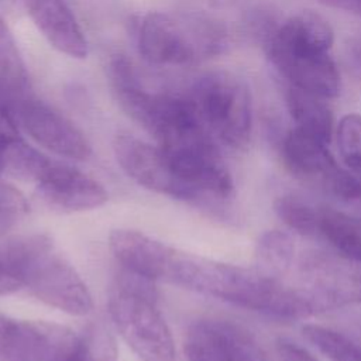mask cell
<instances>
[{
  "mask_svg": "<svg viewBox=\"0 0 361 361\" xmlns=\"http://www.w3.org/2000/svg\"><path fill=\"white\" fill-rule=\"evenodd\" d=\"M300 290L316 312L361 303V272L331 255L306 252L299 259Z\"/></svg>",
  "mask_w": 361,
  "mask_h": 361,
  "instance_id": "52a82bcc",
  "label": "cell"
},
{
  "mask_svg": "<svg viewBox=\"0 0 361 361\" xmlns=\"http://www.w3.org/2000/svg\"><path fill=\"white\" fill-rule=\"evenodd\" d=\"M24 195L11 185L0 182V235L11 230L27 213Z\"/></svg>",
  "mask_w": 361,
  "mask_h": 361,
  "instance_id": "7402d4cb",
  "label": "cell"
},
{
  "mask_svg": "<svg viewBox=\"0 0 361 361\" xmlns=\"http://www.w3.org/2000/svg\"><path fill=\"white\" fill-rule=\"evenodd\" d=\"M11 267L37 299L73 316L87 314L92 295L75 267L45 235H30L3 245Z\"/></svg>",
  "mask_w": 361,
  "mask_h": 361,
  "instance_id": "7a4b0ae2",
  "label": "cell"
},
{
  "mask_svg": "<svg viewBox=\"0 0 361 361\" xmlns=\"http://www.w3.org/2000/svg\"><path fill=\"white\" fill-rule=\"evenodd\" d=\"M289 114L298 128L329 144L333 135V116L324 97L290 86L286 94Z\"/></svg>",
  "mask_w": 361,
  "mask_h": 361,
  "instance_id": "9a60e30c",
  "label": "cell"
},
{
  "mask_svg": "<svg viewBox=\"0 0 361 361\" xmlns=\"http://www.w3.org/2000/svg\"><path fill=\"white\" fill-rule=\"evenodd\" d=\"M274 210L289 228L303 235H317L319 207L295 195H282L274 202Z\"/></svg>",
  "mask_w": 361,
  "mask_h": 361,
  "instance_id": "ffe728a7",
  "label": "cell"
},
{
  "mask_svg": "<svg viewBox=\"0 0 361 361\" xmlns=\"http://www.w3.org/2000/svg\"><path fill=\"white\" fill-rule=\"evenodd\" d=\"M21 141L23 138L20 137L14 116L0 103V172L4 171L7 158Z\"/></svg>",
  "mask_w": 361,
  "mask_h": 361,
  "instance_id": "cb8c5ba5",
  "label": "cell"
},
{
  "mask_svg": "<svg viewBox=\"0 0 361 361\" xmlns=\"http://www.w3.org/2000/svg\"><path fill=\"white\" fill-rule=\"evenodd\" d=\"M323 1L333 7L361 16V0H323Z\"/></svg>",
  "mask_w": 361,
  "mask_h": 361,
  "instance_id": "4316f807",
  "label": "cell"
},
{
  "mask_svg": "<svg viewBox=\"0 0 361 361\" xmlns=\"http://www.w3.org/2000/svg\"><path fill=\"white\" fill-rule=\"evenodd\" d=\"M302 333L330 361H361V347L337 330L320 324H305Z\"/></svg>",
  "mask_w": 361,
  "mask_h": 361,
  "instance_id": "d6986e66",
  "label": "cell"
},
{
  "mask_svg": "<svg viewBox=\"0 0 361 361\" xmlns=\"http://www.w3.org/2000/svg\"><path fill=\"white\" fill-rule=\"evenodd\" d=\"M23 288L21 281L16 275L11 262L8 261L3 245L0 247V296L13 293Z\"/></svg>",
  "mask_w": 361,
  "mask_h": 361,
  "instance_id": "484cf974",
  "label": "cell"
},
{
  "mask_svg": "<svg viewBox=\"0 0 361 361\" xmlns=\"http://www.w3.org/2000/svg\"><path fill=\"white\" fill-rule=\"evenodd\" d=\"M317 235L344 258L361 264V217L333 207H319Z\"/></svg>",
  "mask_w": 361,
  "mask_h": 361,
  "instance_id": "2e32d148",
  "label": "cell"
},
{
  "mask_svg": "<svg viewBox=\"0 0 361 361\" xmlns=\"http://www.w3.org/2000/svg\"><path fill=\"white\" fill-rule=\"evenodd\" d=\"M276 354L279 361H319V358L306 347L286 337H279L276 340Z\"/></svg>",
  "mask_w": 361,
  "mask_h": 361,
  "instance_id": "d4e9b609",
  "label": "cell"
},
{
  "mask_svg": "<svg viewBox=\"0 0 361 361\" xmlns=\"http://www.w3.org/2000/svg\"><path fill=\"white\" fill-rule=\"evenodd\" d=\"M138 51L154 65H192L221 52L226 32L214 20L193 13H149L140 21Z\"/></svg>",
  "mask_w": 361,
  "mask_h": 361,
  "instance_id": "277c9868",
  "label": "cell"
},
{
  "mask_svg": "<svg viewBox=\"0 0 361 361\" xmlns=\"http://www.w3.org/2000/svg\"><path fill=\"white\" fill-rule=\"evenodd\" d=\"M113 151L118 166L140 186L171 197L190 199L171 161L158 145L121 133L113 141Z\"/></svg>",
  "mask_w": 361,
  "mask_h": 361,
  "instance_id": "ba28073f",
  "label": "cell"
},
{
  "mask_svg": "<svg viewBox=\"0 0 361 361\" xmlns=\"http://www.w3.org/2000/svg\"><path fill=\"white\" fill-rule=\"evenodd\" d=\"M116 257L124 268L154 282H169L271 317L295 320L316 312L305 292L257 268L189 254L141 231L128 230L121 234Z\"/></svg>",
  "mask_w": 361,
  "mask_h": 361,
  "instance_id": "6da1fadb",
  "label": "cell"
},
{
  "mask_svg": "<svg viewBox=\"0 0 361 361\" xmlns=\"http://www.w3.org/2000/svg\"><path fill=\"white\" fill-rule=\"evenodd\" d=\"M351 52H353V56L357 61V63L361 66V38L353 44Z\"/></svg>",
  "mask_w": 361,
  "mask_h": 361,
  "instance_id": "f1b7e54d",
  "label": "cell"
},
{
  "mask_svg": "<svg viewBox=\"0 0 361 361\" xmlns=\"http://www.w3.org/2000/svg\"><path fill=\"white\" fill-rule=\"evenodd\" d=\"M188 97L213 138L234 148L247 144L252 107L243 79L226 71L209 72L195 82Z\"/></svg>",
  "mask_w": 361,
  "mask_h": 361,
  "instance_id": "5b68a950",
  "label": "cell"
},
{
  "mask_svg": "<svg viewBox=\"0 0 361 361\" xmlns=\"http://www.w3.org/2000/svg\"><path fill=\"white\" fill-rule=\"evenodd\" d=\"M14 110L20 126L48 151L75 161H86L92 155L86 135L47 103L28 96L18 102Z\"/></svg>",
  "mask_w": 361,
  "mask_h": 361,
  "instance_id": "9c48e42d",
  "label": "cell"
},
{
  "mask_svg": "<svg viewBox=\"0 0 361 361\" xmlns=\"http://www.w3.org/2000/svg\"><path fill=\"white\" fill-rule=\"evenodd\" d=\"M183 351L186 361H226L209 338L200 320L188 329Z\"/></svg>",
  "mask_w": 361,
  "mask_h": 361,
  "instance_id": "603a6c76",
  "label": "cell"
},
{
  "mask_svg": "<svg viewBox=\"0 0 361 361\" xmlns=\"http://www.w3.org/2000/svg\"><path fill=\"white\" fill-rule=\"evenodd\" d=\"M154 281L124 268L109 296V314L142 361H175L171 329L157 306Z\"/></svg>",
  "mask_w": 361,
  "mask_h": 361,
  "instance_id": "3957f363",
  "label": "cell"
},
{
  "mask_svg": "<svg viewBox=\"0 0 361 361\" xmlns=\"http://www.w3.org/2000/svg\"><path fill=\"white\" fill-rule=\"evenodd\" d=\"M330 51H323L275 31L268 55L290 86L329 99L338 94L340 75Z\"/></svg>",
  "mask_w": 361,
  "mask_h": 361,
  "instance_id": "8992f818",
  "label": "cell"
},
{
  "mask_svg": "<svg viewBox=\"0 0 361 361\" xmlns=\"http://www.w3.org/2000/svg\"><path fill=\"white\" fill-rule=\"evenodd\" d=\"M13 51H14V48L8 42L7 28H6L4 23H3V20L0 18V61H3Z\"/></svg>",
  "mask_w": 361,
  "mask_h": 361,
  "instance_id": "83f0119b",
  "label": "cell"
},
{
  "mask_svg": "<svg viewBox=\"0 0 361 361\" xmlns=\"http://www.w3.org/2000/svg\"><path fill=\"white\" fill-rule=\"evenodd\" d=\"M63 361H117V344L103 324H90L78 333Z\"/></svg>",
  "mask_w": 361,
  "mask_h": 361,
  "instance_id": "ac0fdd59",
  "label": "cell"
},
{
  "mask_svg": "<svg viewBox=\"0 0 361 361\" xmlns=\"http://www.w3.org/2000/svg\"><path fill=\"white\" fill-rule=\"evenodd\" d=\"M200 323L226 361H271L255 336L241 324L220 319Z\"/></svg>",
  "mask_w": 361,
  "mask_h": 361,
  "instance_id": "5bb4252c",
  "label": "cell"
},
{
  "mask_svg": "<svg viewBox=\"0 0 361 361\" xmlns=\"http://www.w3.org/2000/svg\"><path fill=\"white\" fill-rule=\"evenodd\" d=\"M327 145L313 135L292 128L283 138L282 155L295 176L317 183L330 192L343 168L337 165Z\"/></svg>",
  "mask_w": 361,
  "mask_h": 361,
  "instance_id": "8fae6325",
  "label": "cell"
},
{
  "mask_svg": "<svg viewBox=\"0 0 361 361\" xmlns=\"http://www.w3.org/2000/svg\"><path fill=\"white\" fill-rule=\"evenodd\" d=\"M257 269L272 278L282 281L295 259V244L289 234L271 230L261 235L255 251Z\"/></svg>",
  "mask_w": 361,
  "mask_h": 361,
  "instance_id": "e0dca14e",
  "label": "cell"
},
{
  "mask_svg": "<svg viewBox=\"0 0 361 361\" xmlns=\"http://www.w3.org/2000/svg\"><path fill=\"white\" fill-rule=\"evenodd\" d=\"M13 3H14V0H0V4L4 6V7H8V6L13 4Z\"/></svg>",
  "mask_w": 361,
  "mask_h": 361,
  "instance_id": "f546056e",
  "label": "cell"
},
{
  "mask_svg": "<svg viewBox=\"0 0 361 361\" xmlns=\"http://www.w3.org/2000/svg\"><path fill=\"white\" fill-rule=\"evenodd\" d=\"M27 4L34 24L52 48L69 58H86V37L63 0H27Z\"/></svg>",
  "mask_w": 361,
  "mask_h": 361,
  "instance_id": "7c38bea8",
  "label": "cell"
},
{
  "mask_svg": "<svg viewBox=\"0 0 361 361\" xmlns=\"http://www.w3.org/2000/svg\"><path fill=\"white\" fill-rule=\"evenodd\" d=\"M32 182L44 202L66 212L96 209L109 197L103 185L96 179L51 158L45 159Z\"/></svg>",
  "mask_w": 361,
  "mask_h": 361,
  "instance_id": "30bf717a",
  "label": "cell"
},
{
  "mask_svg": "<svg viewBox=\"0 0 361 361\" xmlns=\"http://www.w3.org/2000/svg\"><path fill=\"white\" fill-rule=\"evenodd\" d=\"M42 322L14 320L0 313V361H42Z\"/></svg>",
  "mask_w": 361,
  "mask_h": 361,
  "instance_id": "4fadbf2b",
  "label": "cell"
},
{
  "mask_svg": "<svg viewBox=\"0 0 361 361\" xmlns=\"http://www.w3.org/2000/svg\"><path fill=\"white\" fill-rule=\"evenodd\" d=\"M337 144L347 168L361 178V116L345 114L337 126Z\"/></svg>",
  "mask_w": 361,
  "mask_h": 361,
  "instance_id": "44dd1931",
  "label": "cell"
}]
</instances>
